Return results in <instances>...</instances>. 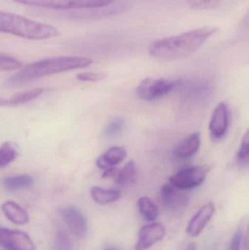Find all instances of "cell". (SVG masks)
<instances>
[{"mask_svg": "<svg viewBox=\"0 0 249 250\" xmlns=\"http://www.w3.org/2000/svg\"><path fill=\"white\" fill-rule=\"evenodd\" d=\"M229 126V111L225 103H220L215 108L209 123L211 135L216 139L225 136Z\"/></svg>", "mask_w": 249, "mask_h": 250, "instance_id": "7c38bea8", "label": "cell"}, {"mask_svg": "<svg viewBox=\"0 0 249 250\" xmlns=\"http://www.w3.org/2000/svg\"><path fill=\"white\" fill-rule=\"evenodd\" d=\"M17 150L13 144L4 143L0 147V168L6 167L17 157Z\"/></svg>", "mask_w": 249, "mask_h": 250, "instance_id": "44dd1931", "label": "cell"}, {"mask_svg": "<svg viewBox=\"0 0 249 250\" xmlns=\"http://www.w3.org/2000/svg\"><path fill=\"white\" fill-rule=\"evenodd\" d=\"M181 83L179 80L146 78L139 83L136 93L140 99L153 101L172 92Z\"/></svg>", "mask_w": 249, "mask_h": 250, "instance_id": "5b68a950", "label": "cell"}, {"mask_svg": "<svg viewBox=\"0 0 249 250\" xmlns=\"http://www.w3.org/2000/svg\"><path fill=\"white\" fill-rule=\"evenodd\" d=\"M105 250H118L116 249V248H108V249H106Z\"/></svg>", "mask_w": 249, "mask_h": 250, "instance_id": "1f68e13d", "label": "cell"}, {"mask_svg": "<svg viewBox=\"0 0 249 250\" xmlns=\"http://www.w3.org/2000/svg\"><path fill=\"white\" fill-rule=\"evenodd\" d=\"M137 207L140 214L146 221L153 222L157 219L159 209L150 198L146 196L139 198Z\"/></svg>", "mask_w": 249, "mask_h": 250, "instance_id": "ac0fdd59", "label": "cell"}, {"mask_svg": "<svg viewBox=\"0 0 249 250\" xmlns=\"http://www.w3.org/2000/svg\"><path fill=\"white\" fill-rule=\"evenodd\" d=\"M165 235V227L161 223H153L143 226L139 231L136 250L149 249L155 243L162 240Z\"/></svg>", "mask_w": 249, "mask_h": 250, "instance_id": "30bf717a", "label": "cell"}, {"mask_svg": "<svg viewBox=\"0 0 249 250\" xmlns=\"http://www.w3.org/2000/svg\"><path fill=\"white\" fill-rule=\"evenodd\" d=\"M220 0H187V4L193 9L206 10L219 3Z\"/></svg>", "mask_w": 249, "mask_h": 250, "instance_id": "484cf974", "label": "cell"}, {"mask_svg": "<svg viewBox=\"0 0 249 250\" xmlns=\"http://www.w3.org/2000/svg\"><path fill=\"white\" fill-rule=\"evenodd\" d=\"M0 106H8V102H7V99L0 98Z\"/></svg>", "mask_w": 249, "mask_h": 250, "instance_id": "f546056e", "label": "cell"}, {"mask_svg": "<svg viewBox=\"0 0 249 250\" xmlns=\"http://www.w3.org/2000/svg\"><path fill=\"white\" fill-rule=\"evenodd\" d=\"M136 166L135 163L133 160L129 161L124 167L120 168L119 173L115 178V182L121 186H125L131 183L135 177Z\"/></svg>", "mask_w": 249, "mask_h": 250, "instance_id": "ffe728a7", "label": "cell"}, {"mask_svg": "<svg viewBox=\"0 0 249 250\" xmlns=\"http://www.w3.org/2000/svg\"><path fill=\"white\" fill-rule=\"evenodd\" d=\"M127 155L124 148L119 146L111 147L96 160V166L99 168L106 170L121 163Z\"/></svg>", "mask_w": 249, "mask_h": 250, "instance_id": "5bb4252c", "label": "cell"}, {"mask_svg": "<svg viewBox=\"0 0 249 250\" xmlns=\"http://www.w3.org/2000/svg\"><path fill=\"white\" fill-rule=\"evenodd\" d=\"M44 89L42 88H37L32 90L26 91V92H19L16 95H13L8 101V105H18L30 102L36 98H39L42 93Z\"/></svg>", "mask_w": 249, "mask_h": 250, "instance_id": "d6986e66", "label": "cell"}, {"mask_svg": "<svg viewBox=\"0 0 249 250\" xmlns=\"http://www.w3.org/2000/svg\"><path fill=\"white\" fill-rule=\"evenodd\" d=\"M1 209L5 217L14 224L22 226L29 222L27 211L14 201H8L3 203Z\"/></svg>", "mask_w": 249, "mask_h": 250, "instance_id": "9a60e30c", "label": "cell"}, {"mask_svg": "<svg viewBox=\"0 0 249 250\" xmlns=\"http://www.w3.org/2000/svg\"><path fill=\"white\" fill-rule=\"evenodd\" d=\"M213 203H208L202 207L189 222L187 232L192 237H197L204 230L215 213Z\"/></svg>", "mask_w": 249, "mask_h": 250, "instance_id": "8fae6325", "label": "cell"}, {"mask_svg": "<svg viewBox=\"0 0 249 250\" xmlns=\"http://www.w3.org/2000/svg\"><path fill=\"white\" fill-rule=\"evenodd\" d=\"M92 63L93 60L86 57L70 56L51 57L23 67L13 75L7 81V83L10 86H18L45 76L83 68Z\"/></svg>", "mask_w": 249, "mask_h": 250, "instance_id": "7a4b0ae2", "label": "cell"}, {"mask_svg": "<svg viewBox=\"0 0 249 250\" xmlns=\"http://www.w3.org/2000/svg\"><path fill=\"white\" fill-rule=\"evenodd\" d=\"M92 199L99 205L112 204L121 196L120 191L116 189H105L99 187H94L90 190Z\"/></svg>", "mask_w": 249, "mask_h": 250, "instance_id": "2e32d148", "label": "cell"}, {"mask_svg": "<svg viewBox=\"0 0 249 250\" xmlns=\"http://www.w3.org/2000/svg\"><path fill=\"white\" fill-rule=\"evenodd\" d=\"M61 218L70 231L77 238L84 237L87 233V220L84 214L76 207H67L60 211Z\"/></svg>", "mask_w": 249, "mask_h": 250, "instance_id": "ba28073f", "label": "cell"}, {"mask_svg": "<svg viewBox=\"0 0 249 250\" xmlns=\"http://www.w3.org/2000/svg\"><path fill=\"white\" fill-rule=\"evenodd\" d=\"M22 63L11 56L0 53V71H10L21 68Z\"/></svg>", "mask_w": 249, "mask_h": 250, "instance_id": "7402d4cb", "label": "cell"}, {"mask_svg": "<svg viewBox=\"0 0 249 250\" xmlns=\"http://www.w3.org/2000/svg\"><path fill=\"white\" fill-rule=\"evenodd\" d=\"M25 5L58 10L99 8L115 2V0H13Z\"/></svg>", "mask_w": 249, "mask_h": 250, "instance_id": "277c9868", "label": "cell"}, {"mask_svg": "<svg viewBox=\"0 0 249 250\" xmlns=\"http://www.w3.org/2000/svg\"><path fill=\"white\" fill-rule=\"evenodd\" d=\"M124 121L121 119H115L107 125L104 130L103 135L108 138L117 136L124 129Z\"/></svg>", "mask_w": 249, "mask_h": 250, "instance_id": "cb8c5ba5", "label": "cell"}, {"mask_svg": "<svg viewBox=\"0 0 249 250\" xmlns=\"http://www.w3.org/2000/svg\"><path fill=\"white\" fill-rule=\"evenodd\" d=\"M0 245L5 250H35L27 233L2 227H0Z\"/></svg>", "mask_w": 249, "mask_h": 250, "instance_id": "52a82bcc", "label": "cell"}, {"mask_svg": "<svg viewBox=\"0 0 249 250\" xmlns=\"http://www.w3.org/2000/svg\"><path fill=\"white\" fill-rule=\"evenodd\" d=\"M187 250H197V248H196L194 244H191V245H190V246L187 248Z\"/></svg>", "mask_w": 249, "mask_h": 250, "instance_id": "4dcf8cb0", "label": "cell"}, {"mask_svg": "<svg viewBox=\"0 0 249 250\" xmlns=\"http://www.w3.org/2000/svg\"><path fill=\"white\" fill-rule=\"evenodd\" d=\"M243 238H244V234H243L242 230L239 229L235 232L231 240L230 245L228 250H241V245H242Z\"/></svg>", "mask_w": 249, "mask_h": 250, "instance_id": "83f0119b", "label": "cell"}, {"mask_svg": "<svg viewBox=\"0 0 249 250\" xmlns=\"http://www.w3.org/2000/svg\"><path fill=\"white\" fill-rule=\"evenodd\" d=\"M2 184L7 190L14 192L31 188L33 185L34 179L29 175H19L5 178L3 179Z\"/></svg>", "mask_w": 249, "mask_h": 250, "instance_id": "e0dca14e", "label": "cell"}, {"mask_svg": "<svg viewBox=\"0 0 249 250\" xmlns=\"http://www.w3.org/2000/svg\"><path fill=\"white\" fill-rule=\"evenodd\" d=\"M160 196L164 207L170 211H180L188 206V195L183 189H178L171 184L162 187Z\"/></svg>", "mask_w": 249, "mask_h": 250, "instance_id": "9c48e42d", "label": "cell"}, {"mask_svg": "<svg viewBox=\"0 0 249 250\" xmlns=\"http://www.w3.org/2000/svg\"><path fill=\"white\" fill-rule=\"evenodd\" d=\"M52 250H73L70 237L64 232H58L54 239Z\"/></svg>", "mask_w": 249, "mask_h": 250, "instance_id": "603a6c76", "label": "cell"}, {"mask_svg": "<svg viewBox=\"0 0 249 250\" xmlns=\"http://www.w3.org/2000/svg\"><path fill=\"white\" fill-rule=\"evenodd\" d=\"M219 28L206 26L175 36L156 40L149 45L148 52L154 60L171 62L181 60L198 51Z\"/></svg>", "mask_w": 249, "mask_h": 250, "instance_id": "6da1fadb", "label": "cell"}, {"mask_svg": "<svg viewBox=\"0 0 249 250\" xmlns=\"http://www.w3.org/2000/svg\"><path fill=\"white\" fill-rule=\"evenodd\" d=\"M106 75L103 73H83L77 75V79L84 82H97L103 80Z\"/></svg>", "mask_w": 249, "mask_h": 250, "instance_id": "4316f807", "label": "cell"}, {"mask_svg": "<svg viewBox=\"0 0 249 250\" xmlns=\"http://www.w3.org/2000/svg\"><path fill=\"white\" fill-rule=\"evenodd\" d=\"M120 168L119 167H112L110 168L106 169L102 173V177L104 179H114L118 176V173H119Z\"/></svg>", "mask_w": 249, "mask_h": 250, "instance_id": "f1b7e54d", "label": "cell"}, {"mask_svg": "<svg viewBox=\"0 0 249 250\" xmlns=\"http://www.w3.org/2000/svg\"><path fill=\"white\" fill-rule=\"evenodd\" d=\"M249 132L247 131L243 138L239 151L237 154L238 161L242 166H247L249 163Z\"/></svg>", "mask_w": 249, "mask_h": 250, "instance_id": "d4e9b609", "label": "cell"}, {"mask_svg": "<svg viewBox=\"0 0 249 250\" xmlns=\"http://www.w3.org/2000/svg\"><path fill=\"white\" fill-rule=\"evenodd\" d=\"M209 173L207 166H193L183 169L170 177V184L178 189L186 190L201 185Z\"/></svg>", "mask_w": 249, "mask_h": 250, "instance_id": "8992f818", "label": "cell"}, {"mask_svg": "<svg viewBox=\"0 0 249 250\" xmlns=\"http://www.w3.org/2000/svg\"><path fill=\"white\" fill-rule=\"evenodd\" d=\"M200 146V132H194L186 137L178 144L174 150V156L178 160H188L197 152Z\"/></svg>", "mask_w": 249, "mask_h": 250, "instance_id": "4fadbf2b", "label": "cell"}, {"mask_svg": "<svg viewBox=\"0 0 249 250\" xmlns=\"http://www.w3.org/2000/svg\"><path fill=\"white\" fill-rule=\"evenodd\" d=\"M0 32L33 41L51 39L59 35L55 26L3 11H0Z\"/></svg>", "mask_w": 249, "mask_h": 250, "instance_id": "3957f363", "label": "cell"}]
</instances>
